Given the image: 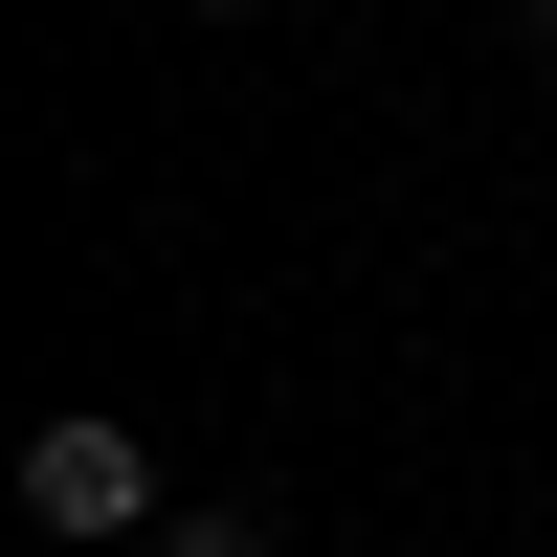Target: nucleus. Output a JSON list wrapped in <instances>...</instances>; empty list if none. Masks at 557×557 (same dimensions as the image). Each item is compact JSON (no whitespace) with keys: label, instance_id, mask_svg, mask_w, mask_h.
<instances>
[{"label":"nucleus","instance_id":"1","mask_svg":"<svg viewBox=\"0 0 557 557\" xmlns=\"http://www.w3.org/2000/svg\"><path fill=\"white\" fill-rule=\"evenodd\" d=\"M23 513H45V535H178V513H157V446H134L112 401L23 424Z\"/></svg>","mask_w":557,"mask_h":557},{"label":"nucleus","instance_id":"2","mask_svg":"<svg viewBox=\"0 0 557 557\" xmlns=\"http://www.w3.org/2000/svg\"><path fill=\"white\" fill-rule=\"evenodd\" d=\"M157 557H268V513H178V535H157Z\"/></svg>","mask_w":557,"mask_h":557},{"label":"nucleus","instance_id":"3","mask_svg":"<svg viewBox=\"0 0 557 557\" xmlns=\"http://www.w3.org/2000/svg\"><path fill=\"white\" fill-rule=\"evenodd\" d=\"M535 45H557V0H535Z\"/></svg>","mask_w":557,"mask_h":557}]
</instances>
